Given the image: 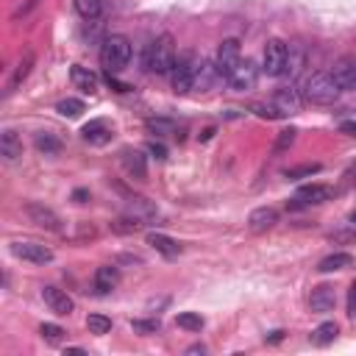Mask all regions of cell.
I'll return each mask as SVG.
<instances>
[{
    "mask_svg": "<svg viewBox=\"0 0 356 356\" xmlns=\"http://www.w3.org/2000/svg\"><path fill=\"white\" fill-rule=\"evenodd\" d=\"M83 108H86V106H83V100H78V97H67V100H58V106H56V111H58L61 117H78Z\"/></svg>",
    "mask_w": 356,
    "mask_h": 356,
    "instance_id": "f1b7e54d",
    "label": "cell"
},
{
    "mask_svg": "<svg viewBox=\"0 0 356 356\" xmlns=\"http://www.w3.org/2000/svg\"><path fill=\"white\" fill-rule=\"evenodd\" d=\"M217 78H220V72H217L214 61H200V67H197V72H195V83H192V89H197V92H209V89L217 83Z\"/></svg>",
    "mask_w": 356,
    "mask_h": 356,
    "instance_id": "d6986e66",
    "label": "cell"
},
{
    "mask_svg": "<svg viewBox=\"0 0 356 356\" xmlns=\"http://www.w3.org/2000/svg\"><path fill=\"white\" fill-rule=\"evenodd\" d=\"M186 353H189V356H195V353H206V348H203V345H192V348H186Z\"/></svg>",
    "mask_w": 356,
    "mask_h": 356,
    "instance_id": "ee69618b",
    "label": "cell"
},
{
    "mask_svg": "<svg viewBox=\"0 0 356 356\" xmlns=\"http://www.w3.org/2000/svg\"><path fill=\"white\" fill-rule=\"evenodd\" d=\"M147 131H153V134H175L178 128H175V122H172V120L150 117V120H147Z\"/></svg>",
    "mask_w": 356,
    "mask_h": 356,
    "instance_id": "836d02e7",
    "label": "cell"
},
{
    "mask_svg": "<svg viewBox=\"0 0 356 356\" xmlns=\"http://www.w3.org/2000/svg\"><path fill=\"white\" fill-rule=\"evenodd\" d=\"M11 253L22 261H33V264H47L53 261V250L47 245H39V242H14L11 245Z\"/></svg>",
    "mask_w": 356,
    "mask_h": 356,
    "instance_id": "ba28073f",
    "label": "cell"
},
{
    "mask_svg": "<svg viewBox=\"0 0 356 356\" xmlns=\"http://www.w3.org/2000/svg\"><path fill=\"white\" fill-rule=\"evenodd\" d=\"M323 167L320 164H300V167H289L284 175L289 178V181H298V178H312V175H317Z\"/></svg>",
    "mask_w": 356,
    "mask_h": 356,
    "instance_id": "d6a6232c",
    "label": "cell"
},
{
    "mask_svg": "<svg viewBox=\"0 0 356 356\" xmlns=\"http://www.w3.org/2000/svg\"><path fill=\"white\" fill-rule=\"evenodd\" d=\"M256 81H259V67H256V61H250V58L239 61V64L234 67V72L228 75V86H231L234 92H250V89L256 86Z\"/></svg>",
    "mask_w": 356,
    "mask_h": 356,
    "instance_id": "52a82bcc",
    "label": "cell"
},
{
    "mask_svg": "<svg viewBox=\"0 0 356 356\" xmlns=\"http://www.w3.org/2000/svg\"><path fill=\"white\" fill-rule=\"evenodd\" d=\"M331 195H334L331 186H325V184H309V186H300L295 192V203L292 206H317V203H325Z\"/></svg>",
    "mask_w": 356,
    "mask_h": 356,
    "instance_id": "4fadbf2b",
    "label": "cell"
},
{
    "mask_svg": "<svg viewBox=\"0 0 356 356\" xmlns=\"http://www.w3.org/2000/svg\"><path fill=\"white\" fill-rule=\"evenodd\" d=\"M348 267H353V256L350 253H331L317 264L320 273H339V270H348Z\"/></svg>",
    "mask_w": 356,
    "mask_h": 356,
    "instance_id": "603a6c76",
    "label": "cell"
},
{
    "mask_svg": "<svg viewBox=\"0 0 356 356\" xmlns=\"http://www.w3.org/2000/svg\"><path fill=\"white\" fill-rule=\"evenodd\" d=\"M39 334H42V339H47L50 345H58L67 331H64L61 325H56V323H42V325H39Z\"/></svg>",
    "mask_w": 356,
    "mask_h": 356,
    "instance_id": "1f68e13d",
    "label": "cell"
},
{
    "mask_svg": "<svg viewBox=\"0 0 356 356\" xmlns=\"http://www.w3.org/2000/svg\"><path fill=\"white\" fill-rule=\"evenodd\" d=\"M273 106H275L281 114H295V111H300V106H303V95H300V89H295V86H281V89H275V95H273Z\"/></svg>",
    "mask_w": 356,
    "mask_h": 356,
    "instance_id": "7c38bea8",
    "label": "cell"
},
{
    "mask_svg": "<svg viewBox=\"0 0 356 356\" xmlns=\"http://www.w3.org/2000/svg\"><path fill=\"white\" fill-rule=\"evenodd\" d=\"M75 11L83 19H97L103 14V3L100 0H75Z\"/></svg>",
    "mask_w": 356,
    "mask_h": 356,
    "instance_id": "4316f807",
    "label": "cell"
},
{
    "mask_svg": "<svg viewBox=\"0 0 356 356\" xmlns=\"http://www.w3.org/2000/svg\"><path fill=\"white\" fill-rule=\"evenodd\" d=\"M337 334H339L337 323H320V325L312 331V342H314V345H331V342L337 339Z\"/></svg>",
    "mask_w": 356,
    "mask_h": 356,
    "instance_id": "d4e9b609",
    "label": "cell"
},
{
    "mask_svg": "<svg viewBox=\"0 0 356 356\" xmlns=\"http://www.w3.org/2000/svg\"><path fill=\"white\" fill-rule=\"evenodd\" d=\"M175 58H178V56H175V39H172L170 33H161V36H156V39L145 47L142 64H145V70L153 72V75H167V72H172Z\"/></svg>",
    "mask_w": 356,
    "mask_h": 356,
    "instance_id": "6da1fadb",
    "label": "cell"
},
{
    "mask_svg": "<svg viewBox=\"0 0 356 356\" xmlns=\"http://www.w3.org/2000/svg\"><path fill=\"white\" fill-rule=\"evenodd\" d=\"M197 67H200V58H197L192 50H186L184 56H178V58H175V67H172V72H170L172 92L186 95V92L192 89V83H195V72H197Z\"/></svg>",
    "mask_w": 356,
    "mask_h": 356,
    "instance_id": "277c9868",
    "label": "cell"
},
{
    "mask_svg": "<svg viewBox=\"0 0 356 356\" xmlns=\"http://www.w3.org/2000/svg\"><path fill=\"white\" fill-rule=\"evenodd\" d=\"M350 222H353V225H356V211H353V214H350Z\"/></svg>",
    "mask_w": 356,
    "mask_h": 356,
    "instance_id": "f6af8a7d",
    "label": "cell"
},
{
    "mask_svg": "<svg viewBox=\"0 0 356 356\" xmlns=\"http://www.w3.org/2000/svg\"><path fill=\"white\" fill-rule=\"evenodd\" d=\"M239 61H242L239 42H236V39H222L220 47H217V56H214V67H217V72H220L222 78H228Z\"/></svg>",
    "mask_w": 356,
    "mask_h": 356,
    "instance_id": "8992f818",
    "label": "cell"
},
{
    "mask_svg": "<svg viewBox=\"0 0 356 356\" xmlns=\"http://www.w3.org/2000/svg\"><path fill=\"white\" fill-rule=\"evenodd\" d=\"M175 323H178V328H186V331H200L203 328V317L197 312H181L175 317Z\"/></svg>",
    "mask_w": 356,
    "mask_h": 356,
    "instance_id": "f546056e",
    "label": "cell"
},
{
    "mask_svg": "<svg viewBox=\"0 0 356 356\" xmlns=\"http://www.w3.org/2000/svg\"><path fill=\"white\" fill-rule=\"evenodd\" d=\"M86 197H89L86 189H75V192H72V200H75V203H86Z\"/></svg>",
    "mask_w": 356,
    "mask_h": 356,
    "instance_id": "60d3db41",
    "label": "cell"
},
{
    "mask_svg": "<svg viewBox=\"0 0 356 356\" xmlns=\"http://www.w3.org/2000/svg\"><path fill=\"white\" fill-rule=\"evenodd\" d=\"M122 164H125V170H128V175H134V178H145L147 175V170H145V156L139 153V150H122Z\"/></svg>",
    "mask_w": 356,
    "mask_h": 356,
    "instance_id": "7402d4cb",
    "label": "cell"
},
{
    "mask_svg": "<svg viewBox=\"0 0 356 356\" xmlns=\"http://www.w3.org/2000/svg\"><path fill=\"white\" fill-rule=\"evenodd\" d=\"M42 300L47 303V309H50L53 314H61V317L72 314V309H75L72 298H70L64 289H58V286H44V289H42Z\"/></svg>",
    "mask_w": 356,
    "mask_h": 356,
    "instance_id": "8fae6325",
    "label": "cell"
},
{
    "mask_svg": "<svg viewBox=\"0 0 356 356\" xmlns=\"http://www.w3.org/2000/svg\"><path fill=\"white\" fill-rule=\"evenodd\" d=\"M147 245L156 248V250H159L161 256H167V259H175V256L181 253V245H178L172 236L159 234V231H150V234H147Z\"/></svg>",
    "mask_w": 356,
    "mask_h": 356,
    "instance_id": "44dd1931",
    "label": "cell"
},
{
    "mask_svg": "<svg viewBox=\"0 0 356 356\" xmlns=\"http://www.w3.org/2000/svg\"><path fill=\"white\" fill-rule=\"evenodd\" d=\"M0 153H3L6 161H17V159L22 156V139L17 136V131L6 128V131L0 134Z\"/></svg>",
    "mask_w": 356,
    "mask_h": 356,
    "instance_id": "ffe728a7",
    "label": "cell"
},
{
    "mask_svg": "<svg viewBox=\"0 0 356 356\" xmlns=\"http://www.w3.org/2000/svg\"><path fill=\"white\" fill-rule=\"evenodd\" d=\"M300 67H303V50L289 44V58H286V70H284V75L295 78V75L300 72Z\"/></svg>",
    "mask_w": 356,
    "mask_h": 356,
    "instance_id": "4dcf8cb0",
    "label": "cell"
},
{
    "mask_svg": "<svg viewBox=\"0 0 356 356\" xmlns=\"http://www.w3.org/2000/svg\"><path fill=\"white\" fill-rule=\"evenodd\" d=\"M25 214L31 217V222H36L39 228H47V231H61V220L53 209L42 206V203H25Z\"/></svg>",
    "mask_w": 356,
    "mask_h": 356,
    "instance_id": "30bf717a",
    "label": "cell"
},
{
    "mask_svg": "<svg viewBox=\"0 0 356 356\" xmlns=\"http://www.w3.org/2000/svg\"><path fill=\"white\" fill-rule=\"evenodd\" d=\"M334 303H337V292H334V286H328V284L314 286L312 295H309V306H312V312L325 314V312L334 309Z\"/></svg>",
    "mask_w": 356,
    "mask_h": 356,
    "instance_id": "9a60e30c",
    "label": "cell"
},
{
    "mask_svg": "<svg viewBox=\"0 0 356 356\" xmlns=\"http://www.w3.org/2000/svg\"><path fill=\"white\" fill-rule=\"evenodd\" d=\"M117 284H120V273H117V267L103 264V267L95 270V292H97V295H108Z\"/></svg>",
    "mask_w": 356,
    "mask_h": 356,
    "instance_id": "e0dca14e",
    "label": "cell"
},
{
    "mask_svg": "<svg viewBox=\"0 0 356 356\" xmlns=\"http://www.w3.org/2000/svg\"><path fill=\"white\" fill-rule=\"evenodd\" d=\"M33 142H36V147H39L44 156H56V153L61 150V142H58L53 134H44V131H42V134H36V139H33Z\"/></svg>",
    "mask_w": 356,
    "mask_h": 356,
    "instance_id": "83f0119b",
    "label": "cell"
},
{
    "mask_svg": "<svg viewBox=\"0 0 356 356\" xmlns=\"http://www.w3.org/2000/svg\"><path fill=\"white\" fill-rule=\"evenodd\" d=\"M81 134H83V139H86L89 145H106V142L111 139V128H108L106 120H89Z\"/></svg>",
    "mask_w": 356,
    "mask_h": 356,
    "instance_id": "ac0fdd59",
    "label": "cell"
},
{
    "mask_svg": "<svg viewBox=\"0 0 356 356\" xmlns=\"http://www.w3.org/2000/svg\"><path fill=\"white\" fill-rule=\"evenodd\" d=\"M286 58H289V44L281 39H270L264 44V53H261V70L270 78H278L286 70Z\"/></svg>",
    "mask_w": 356,
    "mask_h": 356,
    "instance_id": "5b68a950",
    "label": "cell"
},
{
    "mask_svg": "<svg viewBox=\"0 0 356 356\" xmlns=\"http://www.w3.org/2000/svg\"><path fill=\"white\" fill-rule=\"evenodd\" d=\"M300 95L312 106H331V103H337V97L342 95V89H339V83L334 81L331 72H312L303 81Z\"/></svg>",
    "mask_w": 356,
    "mask_h": 356,
    "instance_id": "7a4b0ae2",
    "label": "cell"
},
{
    "mask_svg": "<svg viewBox=\"0 0 356 356\" xmlns=\"http://www.w3.org/2000/svg\"><path fill=\"white\" fill-rule=\"evenodd\" d=\"M86 328H89V334L103 337V334L111 331V317H106V314H89L86 317Z\"/></svg>",
    "mask_w": 356,
    "mask_h": 356,
    "instance_id": "484cf974",
    "label": "cell"
},
{
    "mask_svg": "<svg viewBox=\"0 0 356 356\" xmlns=\"http://www.w3.org/2000/svg\"><path fill=\"white\" fill-rule=\"evenodd\" d=\"M264 339H267V342H273V345H275V342H281V339H284V331H270V334H267V337H264Z\"/></svg>",
    "mask_w": 356,
    "mask_h": 356,
    "instance_id": "b9f144b4",
    "label": "cell"
},
{
    "mask_svg": "<svg viewBox=\"0 0 356 356\" xmlns=\"http://www.w3.org/2000/svg\"><path fill=\"white\" fill-rule=\"evenodd\" d=\"M139 217H122V220H117V222H111V231H117V234H134V231H139Z\"/></svg>",
    "mask_w": 356,
    "mask_h": 356,
    "instance_id": "d590c367",
    "label": "cell"
},
{
    "mask_svg": "<svg viewBox=\"0 0 356 356\" xmlns=\"http://www.w3.org/2000/svg\"><path fill=\"white\" fill-rule=\"evenodd\" d=\"M348 309L350 314H356V281L350 284V292H348Z\"/></svg>",
    "mask_w": 356,
    "mask_h": 356,
    "instance_id": "ab89813d",
    "label": "cell"
},
{
    "mask_svg": "<svg viewBox=\"0 0 356 356\" xmlns=\"http://www.w3.org/2000/svg\"><path fill=\"white\" fill-rule=\"evenodd\" d=\"M70 81H72V86L75 89H81V92H86V95H92V92H97V75L89 70V67H81V64H75L72 70H70Z\"/></svg>",
    "mask_w": 356,
    "mask_h": 356,
    "instance_id": "2e32d148",
    "label": "cell"
},
{
    "mask_svg": "<svg viewBox=\"0 0 356 356\" xmlns=\"http://www.w3.org/2000/svg\"><path fill=\"white\" fill-rule=\"evenodd\" d=\"M275 222H278V211H275L273 206H259V209H253V211L248 214V228H250L253 234H261V231L273 228Z\"/></svg>",
    "mask_w": 356,
    "mask_h": 356,
    "instance_id": "5bb4252c",
    "label": "cell"
},
{
    "mask_svg": "<svg viewBox=\"0 0 356 356\" xmlns=\"http://www.w3.org/2000/svg\"><path fill=\"white\" fill-rule=\"evenodd\" d=\"M331 75L334 81L339 83V89H356V56H342L334 61L331 67Z\"/></svg>",
    "mask_w": 356,
    "mask_h": 356,
    "instance_id": "9c48e42d",
    "label": "cell"
},
{
    "mask_svg": "<svg viewBox=\"0 0 356 356\" xmlns=\"http://www.w3.org/2000/svg\"><path fill=\"white\" fill-rule=\"evenodd\" d=\"M131 328L136 331V334H156L159 328H161V323L159 320H131Z\"/></svg>",
    "mask_w": 356,
    "mask_h": 356,
    "instance_id": "8d00e7d4",
    "label": "cell"
},
{
    "mask_svg": "<svg viewBox=\"0 0 356 356\" xmlns=\"http://www.w3.org/2000/svg\"><path fill=\"white\" fill-rule=\"evenodd\" d=\"M339 131H342V134H350V136H356V122H342V125H339Z\"/></svg>",
    "mask_w": 356,
    "mask_h": 356,
    "instance_id": "7bdbcfd3",
    "label": "cell"
},
{
    "mask_svg": "<svg viewBox=\"0 0 356 356\" xmlns=\"http://www.w3.org/2000/svg\"><path fill=\"white\" fill-rule=\"evenodd\" d=\"M128 61H131V42L120 33L106 36L100 44V64L106 67V72H120Z\"/></svg>",
    "mask_w": 356,
    "mask_h": 356,
    "instance_id": "3957f363",
    "label": "cell"
},
{
    "mask_svg": "<svg viewBox=\"0 0 356 356\" xmlns=\"http://www.w3.org/2000/svg\"><path fill=\"white\" fill-rule=\"evenodd\" d=\"M295 128H286V131H281L278 136H275V145H273V153H284V150H289L292 147V142H295Z\"/></svg>",
    "mask_w": 356,
    "mask_h": 356,
    "instance_id": "e575fe53",
    "label": "cell"
},
{
    "mask_svg": "<svg viewBox=\"0 0 356 356\" xmlns=\"http://www.w3.org/2000/svg\"><path fill=\"white\" fill-rule=\"evenodd\" d=\"M147 153H150V156H156L159 161H161V159H167V147H164L161 142H153V139L147 142Z\"/></svg>",
    "mask_w": 356,
    "mask_h": 356,
    "instance_id": "f35d334b",
    "label": "cell"
},
{
    "mask_svg": "<svg viewBox=\"0 0 356 356\" xmlns=\"http://www.w3.org/2000/svg\"><path fill=\"white\" fill-rule=\"evenodd\" d=\"M250 111H256V117H261V120H278V117H284L275 106H264V103H253Z\"/></svg>",
    "mask_w": 356,
    "mask_h": 356,
    "instance_id": "74e56055",
    "label": "cell"
},
{
    "mask_svg": "<svg viewBox=\"0 0 356 356\" xmlns=\"http://www.w3.org/2000/svg\"><path fill=\"white\" fill-rule=\"evenodd\" d=\"M31 67H33V53L28 50L22 58H19V64H17V70H14V75H11V81H8V89L6 92H14L25 78H28V72H31Z\"/></svg>",
    "mask_w": 356,
    "mask_h": 356,
    "instance_id": "cb8c5ba5",
    "label": "cell"
}]
</instances>
